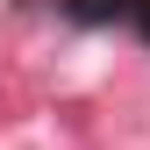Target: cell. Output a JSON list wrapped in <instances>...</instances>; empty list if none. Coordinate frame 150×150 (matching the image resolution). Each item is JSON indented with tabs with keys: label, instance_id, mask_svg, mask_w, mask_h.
I'll use <instances>...</instances> for the list:
<instances>
[{
	"label": "cell",
	"instance_id": "1",
	"mask_svg": "<svg viewBox=\"0 0 150 150\" xmlns=\"http://www.w3.org/2000/svg\"><path fill=\"white\" fill-rule=\"evenodd\" d=\"M129 7H136V0H64V14H71V22H86V29H122Z\"/></svg>",
	"mask_w": 150,
	"mask_h": 150
},
{
	"label": "cell",
	"instance_id": "2",
	"mask_svg": "<svg viewBox=\"0 0 150 150\" xmlns=\"http://www.w3.org/2000/svg\"><path fill=\"white\" fill-rule=\"evenodd\" d=\"M122 29H136L143 43H150V0H136V7H129V22H122Z\"/></svg>",
	"mask_w": 150,
	"mask_h": 150
}]
</instances>
